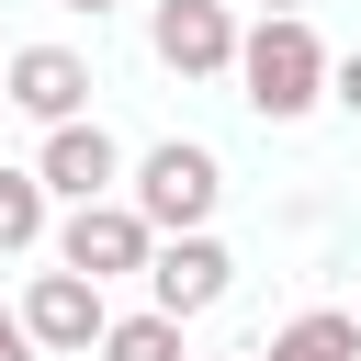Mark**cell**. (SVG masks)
Listing matches in <instances>:
<instances>
[{
  "label": "cell",
  "mask_w": 361,
  "mask_h": 361,
  "mask_svg": "<svg viewBox=\"0 0 361 361\" xmlns=\"http://www.w3.org/2000/svg\"><path fill=\"white\" fill-rule=\"evenodd\" d=\"M259 361H361V316H338V305H305L293 327H271V350Z\"/></svg>",
  "instance_id": "obj_9"
},
{
  "label": "cell",
  "mask_w": 361,
  "mask_h": 361,
  "mask_svg": "<svg viewBox=\"0 0 361 361\" xmlns=\"http://www.w3.org/2000/svg\"><path fill=\"white\" fill-rule=\"evenodd\" d=\"M147 45H158L169 79H226L237 68V11L226 0H158L147 11Z\"/></svg>",
  "instance_id": "obj_6"
},
{
  "label": "cell",
  "mask_w": 361,
  "mask_h": 361,
  "mask_svg": "<svg viewBox=\"0 0 361 361\" xmlns=\"http://www.w3.org/2000/svg\"><path fill=\"white\" fill-rule=\"evenodd\" d=\"M45 248L68 259V271H90V282H124V271H147V248H158V226L124 203V192H102V203H68L56 226H45Z\"/></svg>",
  "instance_id": "obj_3"
},
{
  "label": "cell",
  "mask_w": 361,
  "mask_h": 361,
  "mask_svg": "<svg viewBox=\"0 0 361 361\" xmlns=\"http://www.w3.org/2000/svg\"><path fill=\"white\" fill-rule=\"evenodd\" d=\"M102 361H192V350H180V316L147 305V316H113L102 327Z\"/></svg>",
  "instance_id": "obj_11"
},
{
  "label": "cell",
  "mask_w": 361,
  "mask_h": 361,
  "mask_svg": "<svg viewBox=\"0 0 361 361\" xmlns=\"http://www.w3.org/2000/svg\"><path fill=\"white\" fill-rule=\"evenodd\" d=\"M327 102H338V113L361 124V45H350V56H327Z\"/></svg>",
  "instance_id": "obj_12"
},
{
  "label": "cell",
  "mask_w": 361,
  "mask_h": 361,
  "mask_svg": "<svg viewBox=\"0 0 361 361\" xmlns=\"http://www.w3.org/2000/svg\"><path fill=\"white\" fill-rule=\"evenodd\" d=\"M11 316H23V338H34V350H56V361H79V350H102V327H113V305H102V282H90V271H68V259H56V271H34Z\"/></svg>",
  "instance_id": "obj_5"
},
{
  "label": "cell",
  "mask_w": 361,
  "mask_h": 361,
  "mask_svg": "<svg viewBox=\"0 0 361 361\" xmlns=\"http://www.w3.org/2000/svg\"><path fill=\"white\" fill-rule=\"evenodd\" d=\"M0 102L34 113V124H68V113H90V56L79 45H23L0 68Z\"/></svg>",
  "instance_id": "obj_8"
},
{
  "label": "cell",
  "mask_w": 361,
  "mask_h": 361,
  "mask_svg": "<svg viewBox=\"0 0 361 361\" xmlns=\"http://www.w3.org/2000/svg\"><path fill=\"white\" fill-rule=\"evenodd\" d=\"M34 180H45V203H102V192L124 180V147H113L90 113H68V124H45V147H34Z\"/></svg>",
  "instance_id": "obj_7"
},
{
  "label": "cell",
  "mask_w": 361,
  "mask_h": 361,
  "mask_svg": "<svg viewBox=\"0 0 361 361\" xmlns=\"http://www.w3.org/2000/svg\"><path fill=\"white\" fill-rule=\"evenodd\" d=\"M226 293H237V259H226L214 226H180V237L147 248V305H158V316H214Z\"/></svg>",
  "instance_id": "obj_4"
},
{
  "label": "cell",
  "mask_w": 361,
  "mask_h": 361,
  "mask_svg": "<svg viewBox=\"0 0 361 361\" xmlns=\"http://www.w3.org/2000/svg\"><path fill=\"white\" fill-rule=\"evenodd\" d=\"M56 11H90V23H102V11H113V0H56Z\"/></svg>",
  "instance_id": "obj_14"
},
{
  "label": "cell",
  "mask_w": 361,
  "mask_h": 361,
  "mask_svg": "<svg viewBox=\"0 0 361 361\" xmlns=\"http://www.w3.org/2000/svg\"><path fill=\"white\" fill-rule=\"evenodd\" d=\"M0 361H45V350L23 338V316H11V305H0Z\"/></svg>",
  "instance_id": "obj_13"
},
{
  "label": "cell",
  "mask_w": 361,
  "mask_h": 361,
  "mask_svg": "<svg viewBox=\"0 0 361 361\" xmlns=\"http://www.w3.org/2000/svg\"><path fill=\"white\" fill-rule=\"evenodd\" d=\"M259 11H305V0H259Z\"/></svg>",
  "instance_id": "obj_15"
},
{
  "label": "cell",
  "mask_w": 361,
  "mask_h": 361,
  "mask_svg": "<svg viewBox=\"0 0 361 361\" xmlns=\"http://www.w3.org/2000/svg\"><path fill=\"white\" fill-rule=\"evenodd\" d=\"M226 79H237V102L259 124H305L327 102V45H316L305 11H259V23H237V68Z\"/></svg>",
  "instance_id": "obj_1"
},
{
  "label": "cell",
  "mask_w": 361,
  "mask_h": 361,
  "mask_svg": "<svg viewBox=\"0 0 361 361\" xmlns=\"http://www.w3.org/2000/svg\"><path fill=\"white\" fill-rule=\"evenodd\" d=\"M124 203H135L158 237H180V226H214V203H226V169H214V147H192V135H158V147L135 158Z\"/></svg>",
  "instance_id": "obj_2"
},
{
  "label": "cell",
  "mask_w": 361,
  "mask_h": 361,
  "mask_svg": "<svg viewBox=\"0 0 361 361\" xmlns=\"http://www.w3.org/2000/svg\"><path fill=\"white\" fill-rule=\"evenodd\" d=\"M45 226H56V203H45V180H34V169H0V259H23V248H45Z\"/></svg>",
  "instance_id": "obj_10"
}]
</instances>
